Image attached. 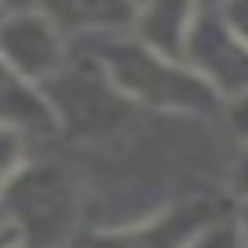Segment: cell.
Returning <instances> with one entry per match:
<instances>
[{"mask_svg": "<svg viewBox=\"0 0 248 248\" xmlns=\"http://www.w3.org/2000/svg\"><path fill=\"white\" fill-rule=\"evenodd\" d=\"M231 196H199L116 231L90 234L81 248H193L214 228L231 222Z\"/></svg>", "mask_w": 248, "mask_h": 248, "instance_id": "5", "label": "cell"}, {"mask_svg": "<svg viewBox=\"0 0 248 248\" xmlns=\"http://www.w3.org/2000/svg\"><path fill=\"white\" fill-rule=\"evenodd\" d=\"M69 44L104 35H130L139 17V3H52L44 6Z\"/></svg>", "mask_w": 248, "mask_h": 248, "instance_id": "9", "label": "cell"}, {"mask_svg": "<svg viewBox=\"0 0 248 248\" xmlns=\"http://www.w3.org/2000/svg\"><path fill=\"white\" fill-rule=\"evenodd\" d=\"M72 55L69 41L46 9H15L0 17V58L32 84H46Z\"/></svg>", "mask_w": 248, "mask_h": 248, "instance_id": "7", "label": "cell"}, {"mask_svg": "<svg viewBox=\"0 0 248 248\" xmlns=\"http://www.w3.org/2000/svg\"><path fill=\"white\" fill-rule=\"evenodd\" d=\"M234 231H237V240L248 248V202L234 205Z\"/></svg>", "mask_w": 248, "mask_h": 248, "instance_id": "16", "label": "cell"}, {"mask_svg": "<svg viewBox=\"0 0 248 248\" xmlns=\"http://www.w3.org/2000/svg\"><path fill=\"white\" fill-rule=\"evenodd\" d=\"M32 153H35V144L23 133L0 127V196H3L6 187L12 185V179L26 168Z\"/></svg>", "mask_w": 248, "mask_h": 248, "instance_id": "11", "label": "cell"}, {"mask_svg": "<svg viewBox=\"0 0 248 248\" xmlns=\"http://www.w3.org/2000/svg\"><path fill=\"white\" fill-rule=\"evenodd\" d=\"M228 196L237 202H248V147H237L228 170Z\"/></svg>", "mask_w": 248, "mask_h": 248, "instance_id": "13", "label": "cell"}, {"mask_svg": "<svg viewBox=\"0 0 248 248\" xmlns=\"http://www.w3.org/2000/svg\"><path fill=\"white\" fill-rule=\"evenodd\" d=\"M0 217L20 234L23 248H81L90 234L81 176L55 144L35 150L3 190Z\"/></svg>", "mask_w": 248, "mask_h": 248, "instance_id": "2", "label": "cell"}, {"mask_svg": "<svg viewBox=\"0 0 248 248\" xmlns=\"http://www.w3.org/2000/svg\"><path fill=\"white\" fill-rule=\"evenodd\" d=\"M69 46L72 52L93 58L116 84V90L141 110L202 119H219L222 113V101L185 63L162 58L159 52L147 49L141 41H136L133 32L87 38Z\"/></svg>", "mask_w": 248, "mask_h": 248, "instance_id": "3", "label": "cell"}, {"mask_svg": "<svg viewBox=\"0 0 248 248\" xmlns=\"http://www.w3.org/2000/svg\"><path fill=\"white\" fill-rule=\"evenodd\" d=\"M219 122H222L225 133L231 136V141L237 147H248V93L222 104Z\"/></svg>", "mask_w": 248, "mask_h": 248, "instance_id": "12", "label": "cell"}, {"mask_svg": "<svg viewBox=\"0 0 248 248\" xmlns=\"http://www.w3.org/2000/svg\"><path fill=\"white\" fill-rule=\"evenodd\" d=\"M0 127L23 133L35 150L58 141V124L52 107L38 84L17 75L0 58Z\"/></svg>", "mask_w": 248, "mask_h": 248, "instance_id": "8", "label": "cell"}, {"mask_svg": "<svg viewBox=\"0 0 248 248\" xmlns=\"http://www.w3.org/2000/svg\"><path fill=\"white\" fill-rule=\"evenodd\" d=\"M58 150L81 176L90 234H98L141 222L187 199L228 196L237 144L219 119L141 110L98 147Z\"/></svg>", "mask_w": 248, "mask_h": 248, "instance_id": "1", "label": "cell"}, {"mask_svg": "<svg viewBox=\"0 0 248 248\" xmlns=\"http://www.w3.org/2000/svg\"><path fill=\"white\" fill-rule=\"evenodd\" d=\"M193 15H196L193 3H144L139 9L133 35L162 58L182 63Z\"/></svg>", "mask_w": 248, "mask_h": 248, "instance_id": "10", "label": "cell"}, {"mask_svg": "<svg viewBox=\"0 0 248 248\" xmlns=\"http://www.w3.org/2000/svg\"><path fill=\"white\" fill-rule=\"evenodd\" d=\"M222 12H225L228 23L234 26V32L248 44V3H225Z\"/></svg>", "mask_w": 248, "mask_h": 248, "instance_id": "15", "label": "cell"}, {"mask_svg": "<svg viewBox=\"0 0 248 248\" xmlns=\"http://www.w3.org/2000/svg\"><path fill=\"white\" fill-rule=\"evenodd\" d=\"M182 63L222 104L248 93V44L217 3L196 6Z\"/></svg>", "mask_w": 248, "mask_h": 248, "instance_id": "6", "label": "cell"}, {"mask_svg": "<svg viewBox=\"0 0 248 248\" xmlns=\"http://www.w3.org/2000/svg\"><path fill=\"white\" fill-rule=\"evenodd\" d=\"M0 248H23L20 243V234L0 217Z\"/></svg>", "mask_w": 248, "mask_h": 248, "instance_id": "17", "label": "cell"}, {"mask_svg": "<svg viewBox=\"0 0 248 248\" xmlns=\"http://www.w3.org/2000/svg\"><path fill=\"white\" fill-rule=\"evenodd\" d=\"M237 231H234V217H231V222H225V225H219V228H214L208 237H202L199 243L193 248H237Z\"/></svg>", "mask_w": 248, "mask_h": 248, "instance_id": "14", "label": "cell"}, {"mask_svg": "<svg viewBox=\"0 0 248 248\" xmlns=\"http://www.w3.org/2000/svg\"><path fill=\"white\" fill-rule=\"evenodd\" d=\"M58 124V147L90 150L110 141L133 122L141 107L124 98L107 72L81 52H72L58 75L41 84Z\"/></svg>", "mask_w": 248, "mask_h": 248, "instance_id": "4", "label": "cell"}]
</instances>
